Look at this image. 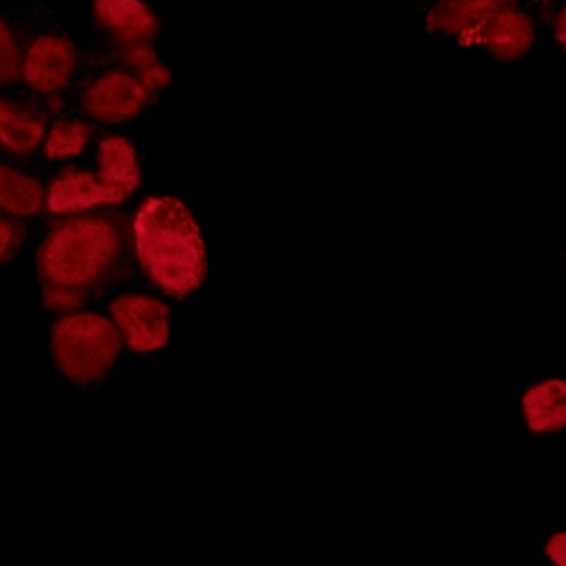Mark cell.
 I'll list each match as a JSON object with an SVG mask.
<instances>
[{
    "label": "cell",
    "mask_w": 566,
    "mask_h": 566,
    "mask_svg": "<svg viewBox=\"0 0 566 566\" xmlns=\"http://www.w3.org/2000/svg\"><path fill=\"white\" fill-rule=\"evenodd\" d=\"M546 555L559 566L565 565V535L563 533H556L549 538V542L546 543Z\"/></svg>",
    "instance_id": "18"
},
{
    "label": "cell",
    "mask_w": 566,
    "mask_h": 566,
    "mask_svg": "<svg viewBox=\"0 0 566 566\" xmlns=\"http://www.w3.org/2000/svg\"><path fill=\"white\" fill-rule=\"evenodd\" d=\"M151 92L127 72L102 75L85 92L84 107L94 120L122 124L138 117L147 108Z\"/></svg>",
    "instance_id": "6"
},
{
    "label": "cell",
    "mask_w": 566,
    "mask_h": 566,
    "mask_svg": "<svg viewBox=\"0 0 566 566\" xmlns=\"http://www.w3.org/2000/svg\"><path fill=\"white\" fill-rule=\"evenodd\" d=\"M45 193L35 178L0 165V211L18 218L35 217L44 208Z\"/></svg>",
    "instance_id": "12"
},
{
    "label": "cell",
    "mask_w": 566,
    "mask_h": 566,
    "mask_svg": "<svg viewBox=\"0 0 566 566\" xmlns=\"http://www.w3.org/2000/svg\"><path fill=\"white\" fill-rule=\"evenodd\" d=\"M77 54L67 39L44 35L32 42L22 55L21 78L32 91L41 94H57L71 85Z\"/></svg>",
    "instance_id": "7"
},
{
    "label": "cell",
    "mask_w": 566,
    "mask_h": 566,
    "mask_svg": "<svg viewBox=\"0 0 566 566\" xmlns=\"http://www.w3.org/2000/svg\"><path fill=\"white\" fill-rule=\"evenodd\" d=\"M94 18L124 45L151 42L160 34V21L144 0H94Z\"/></svg>",
    "instance_id": "8"
},
{
    "label": "cell",
    "mask_w": 566,
    "mask_h": 566,
    "mask_svg": "<svg viewBox=\"0 0 566 566\" xmlns=\"http://www.w3.org/2000/svg\"><path fill=\"white\" fill-rule=\"evenodd\" d=\"M112 321L134 353L164 349L170 339V307L157 297L124 294L111 304Z\"/></svg>",
    "instance_id": "5"
},
{
    "label": "cell",
    "mask_w": 566,
    "mask_h": 566,
    "mask_svg": "<svg viewBox=\"0 0 566 566\" xmlns=\"http://www.w3.org/2000/svg\"><path fill=\"white\" fill-rule=\"evenodd\" d=\"M22 54L11 25L0 19V87L21 78Z\"/></svg>",
    "instance_id": "16"
},
{
    "label": "cell",
    "mask_w": 566,
    "mask_h": 566,
    "mask_svg": "<svg viewBox=\"0 0 566 566\" xmlns=\"http://www.w3.org/2000/svg\"><path fill=\"white\" fill-rule=\"evenodd\" d=\"M125 256V234L114 218L78 214L49 231L38 253L44 304L67 314L111 283Z\"/></svg>",
    "instance_id": "1"
},
{
    "label": "cell",
    "mask_w": 566,
    "mask_h": 566,
    "mask_svg": "<svg viewBox=\"0 0 566 566\" xmlns=\"http://www.w3.org/2000/svg\"><path fill=\"white\" fill-rule=\"evenodd\" d=\"M132 230L138 261L158 290L187 300L203 286L207 244L184 201L174 197L148 198L138 208Z\"/></svg>",
    "instance_id": "2"
},
{
    "label": "cell",
    "mask_w": 566,
    "mask_h": 566,
    "mask_svg": "<svg viewBox=\"0 0 566 566\" xmlns=\"http://www.w3.org/2000/svg\"><path fill=\"white\" fill-rule=\"evenodd\" d=\"M25 230L15 218L0 213V268L11 263L22 244H24Z\"/></svg>",
    "instance_id": "17"
},
{
    "label": "cell",
    "mask_w": 566,
    "mask_h": 566,
    "mask_svg": "<svg viewBox=\"0 0 566 566\" xmlns=\"http://www.w3.org/2000/svg\"><path fill=\"white\" fill-rule=\"evenodd\" d=\"M122 57L137 72V78L151 92L165 91L170 85L171 72L158 57L150 42L127 44L122 49Z\"/></svg>",
    "instance_id": "15"
},
{
    "label": "cell",
    "mask_w": 566,
    "mask_h": 566,
    "mask_svg": "<svg viewBox=\"0 0 566 566\" xmlns=\"http://www.w3.org/2000/svg\"><path fill=\"white\" fill-rule=\"evenodd\" d=\"M48 135L45 118L34 111L0 98V147L18 157L38 151Z\"/></svg>",
    "instance_id": "9"
},
{
    "label": "cell",
    "mask_w": 566,
    "mask_h": 566,
    "mask_svg": "<svg viewBox=\"0 0 566 566\" xmlns=\"http://www.w3.org/2000/svg\"><path fill=\"white\" fill-rule=\"evenodd\" d=\"M92 128L84 122L57 120L45 135L44 154L49 160H67L84 154L92 142Z\"/></svg>",
    "instance_id": "14"
},
{
    "label": "cell",
    "mask_w": 566,
    "mask_h": 566,
    "mask_svg": "<svg viewBox=\"0 0 566 566\" xmlns=\"http://www.w3.org/2000/svg\"><path fill=\"white\" fill-rule=\"evenodd\" d=\"M97 160V174L69 168L52 181L45 198L51 213L77 214L92 208L115 207L140 188V161L127 138H104L98 145Z\"/></svg>",
    "instance_id": "3"
},
{
    "label": "cell",
    "mask_w": 566,
    "mask_h": 566,
    "mask_svg": "<svg viewBox=\"0 0 566 566\" xmlns=\"http://www.w3.org/2000/svg\"><path fill=\"white\" fill-rule=\"evenodd\" d=\"M469 35L472 41L485 42L500 55L513 57L525 51L532 32L522 15L496 8Z\"/></svg>",
    "instance_id": "11"
},
{
    "label": "cell",
    "mask_w": 566,
    "mask_h": 566,
    "mask_svg": "<svg viewBox=\"0 0 566 566\" xmlns=\"http://www.w3.org/2000/svg\"><path fill=\"white\" fill-rule=\"evenodd\" d=\"M120 333L114 321L97 313L72 311L52 327L51 349L69 382H101L114 369L122 353Z\"/></svg>",
    "instance_id": "4"
},
{
    "label": "cell",
    "mask_w": 566,
    "mask_h": 566,
    "mask_svg": "<svg viewBox=\"0 0 566 566\" xmlns=\"http://www.w3.org/2000/svg\"><path fill=\"white\" fill-rule=\"evenodd\" d=\"M566 386L562 379H548L526 390L522 399L523 416L536 433L556 432L565 426Z\"/></svg>",
    "instance_id": "10"
},
{
    "label": "cell",
    "mask_w": 566,
    "mask_h": 566,
    "mask_svg": "<svg viewBox=\"0 0 566 566\" xmlns=\"http://www.w3.org/2000/svg\"><path fill=\"white\" fill-rule=\"evenodd\" d=\"M496 8H500L499 0H442L430 19L443 31H462L469 35Z\"/></svg>",
    "instance_id": "13"
}]
</instances>
